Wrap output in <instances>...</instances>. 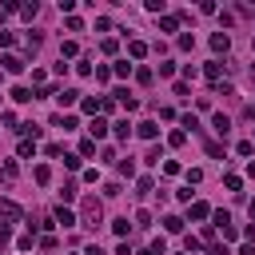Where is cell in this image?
Returning <instances> with one entry per match:
<instances>
[{
    "mask_svg": "<svg viewBox=\"0 0 255 255\" xmlns=\"http://www.w3.org/2000/svg\"><path fill=\"white\" fill-rule=\"evenodd\" d=\"M104 219V207H100V199L96 195H88L84 203H80V223H88V227H96Z\"/></svg>",
    "mask_w": 255,
    "mask_h": 255,
    "instance_id": "cell-1",
    "label": "cell"
},
{
    "mask_svg": "<svg viewBox=\"0 0 255 255\" xmlns=\"http://www.w3.org/2000/svg\"><path fill=\"white\" fill-rule=\"evenodd\" d=\"M24 211H20V203H12V199H0V223H16Z\"/></svg>",
    "mask_w": 255,
    "mask_h": 255,
    "instance_id": "cell-2",
    "label": "cell"
},
{
    "mask_svg": "<svg viewBox=\"0 0 255 255\" xmlns=\"http://www.w3.org/2000/svg\"><path fill=\"white\" fill-rule=\"evenodd\" d=\"M0 64H4V72H12V76H20V72H24V60H20V56H12V52H8Z\"/></svg>",
    "mask_w": 255,
    "mask_h": 255,
    "instance_id": "cell-3",
    "label": "cell"
},
{
    "mask_svg": "<svg viewBox=\"0 0 255 255\" xmlns=\"http://www.w3.org/2000/svg\"><path fill=\"white\" fill-rule=\"evenodd\" d=\"M76 100H80V92H76V88H64V92H56V104H60V108H72Z\"/></svg>",
    "mask_w": 255,
    "mask_h": 255,
    "instance_id": "cell-4",
    "label": "cell"
},
{
    "mask_svg": "<svg viewBox=\"0 0 255 255\" xmlns=\"http://www.w3.org/2000/svg\"><path fill=\"white\" fill-rule=\"evenodd\" d=\"M135 131H139L143 139H155V135H159V124H155V120H143V124H135Z\"/></svg>",
    "mask_w": 255,
    "mask_h": 255,
    "instance_id": "cell-5",
    "label": "cell"
},
{
    "mask_svg": "<svg viewBox=\"0 0 255 255\" xmlns=\"http://www.w3.org/2000/svg\"><path fill=\"white\" fill-rule=\"evenodd\" d=\"M211 48L227 56V48H231V36H227V32H215V36H211Z\"/></svg>",
    "mask_w": 255,
    "mask_h": 255,
    "instance_id": "cell-6",
    "label": "cell"
},
{
    "mask_svg": "<svg viewBox=\"0 0 255 255\" xmlns=\"http://www.w3.org/2000/svg\"><path fill=\"white\" fill-rule=\"evenodd\" d=\"M80 108L96 116V112H104V100H96V96H84V100H80Z\"/></svg>",
    "mask_w": 255,
    "mask_h": 255,
    "instance_id": "cell-7",
    "label": "cell"
},
{
    "mask_svg": "<svg viewBox=\"0 0 255 255\" xmlns=\"http://www.w3.org/2000/svg\"><path fill=\"white\" fill-rule=\"evenodd\" d=\"M88 131H92V139H104V135H108V124H104V120L96 116V120L88 124Z\"/></svg>",
    "mask_w": 255,
    "mask_h": 255,
    "instance_id": "cell-8",
    "label": "cell"
},
{
    "mask_svg": "<svg viewBox=\"0 0 255 255\" xmlns=\"http://www.w3.org/2000/svg\"><path fill=\"white\" fill-rule=\"evenodd\" d=\"M131 128H135V124H128V120H116V124H112V131H116L120 139H131Z\"/></svg>",
    "mask_w": 255,
    "mask_h": 255,
    "instance_id": "cell-9",
    "label": "cell"
},
{
    "mask_svg": "<svg viewBox=\"0 0 255 255\" xmlns=\"http://www.w3.org/2000/svg\"><path fill=\"white\" fill-rule=\"evenodd\" d=\"M56 223H64V227H76L80 219H76V215H72L68 207H56Z\"/></svg>",
    "mask_w": 255,
    "mask_h": 255,
    "instance_id": "cell-10",
    "label": "cell"
},
{
    "mask_svg": "<svg viewBox=\"0 0 255 255\" xmlns=\"http://www.w3.org/2000/svg\"><path fill=\"white\" fill-rule=\"evenodd\" d=\"M128 52H131V60H143V56H147V44H143V40H131Z\"/></svg>",
    "mask_w": 255,
    "mask_h": 255,
    "instance_id": "cell-11",
    "label": "cell"
},
{
    "mask_svg": "<svg viewBox=\"0 0 255 255\" xmlns=\"http://www.w3.org/2000/svg\"><path fill=\"white\" fill-rule=\"evenodd\" d=\"M223 68H227V64H219V60H211V64H207L203 72H207V80H215V84H219V76H223Z\"/></svg>",
    "mask_w": 255,
    "mask_h": 255,
    "instance_id": "cell-12",
    "label": "cell"
},
{
    "mask_svg": "<svg viewBox=\"0 0 255 255\" xmlns=\"http://www.w3.org/2000/svg\"><path fill=\"white\" fill-rule=\"evenodd\" d=\"M12 100L16 104H28V100H36V92L32 88H12Z\"/></svg>",
    "mask_w": 255,
    "mask_h": 255,
    "instance_id": "cell-13",
    "label": "cell"
},
{
    "mask_svg": "<svg viewBox=\"0 0 255 255\" xmlns=\"http://www.w3.org/2000/svg\"><path fill=\"white\" fill-rule=\"evenodd\" d=\"M211 128H215V131H219V135H227V131H231V120H227V116H223V112H219V116H215V120H211Z\"/></svg>",
    "mask_w": 255,
    "mask_h": 255,
    "instance_id": "cell-14",
    "label": "cell"
},
{
    "mask_svg": "<svg viewBox=\"0 0 255 255\" xmlns=\"http://www.w3.org/2000/svg\"><path fill=\"white\" fill-rule=\"evenodd\" d=\"M52 128H64V131H72V128H76V116H56V120H52Z\"/></svg>",
    "mask_w": 255,
    "mask_h": 255,
    "instance_id": "cell-15",
    "label": "cell"
},
{
    "mask_svg": "<svg viewBox=\"0 0 255 255\" xmlns=\"http://www.w3.org/2000/svg\"><path fill=\"white\" fill-rule=\"evenodd\" d=\"M135 191H139V195H147V191H155V179H151V175H139V183H135Z\"/></svg>",
    "mask_w": 255,
    "mask_h": 255,
    "instance_id": "cell-16",
    "label": "cell"
},
{
    "mask_svg": "<svg viewBox=\"0 0 255 255\" xmlns=\"http://www.w3.org/2000/svg\"><path fill=\"white\" fill-rule=\"evenodd\" d=\"M32 175H36V183H48V179H52V167H48V163H40Z\"/></svg>",
    "mask_w": 255,
    "mask_h": 255,
    "instance_id": "cell-17",
    "label": "cell"
},
{
    "mask_svg": "<svg viewBox=\"0 0 255 255\" xmlns=\"http://www.w3.org/2000/svg\"><path fill=\"white\" fill-rule=\"evenodd\" d=\"M207 215H211L207 203H191V219H207Z\"/></svg>",
    "mask_w": 255,
    "mask_h": 255,
    "instance_id": "cell-18",
    "label": "cell"
},
{
    "mask_svg": "<svg viewBox=\"0 0 255 255\" xmlns=\"http://www.w3.org/2000/svg\"><path fill=\"white\" fill-rule=\"evenodd\" d=\"M163 227L175 235V231H183V219H179V215H167V219H163Z\"/></svg>",
    "mask_w": 255,
    "mask_h": 255,
    "instance_id": "cell-19",
    "label": "cell"
},
{
    "mask_svg": "<svg viewBox=\"0 0 255 255\" xmlns=\"http://www.w3.org/2000/svg\"><path fill=\"white\" fill-rule=\"evenodd\" d=\"M36 12H40V4H36V0H32V4H24V8H20V16H24V20H32V16H36Z\"/></svg>",
    "mask_w": 255,
    "mask_h": 255,
    "instance_id": "cell-20",
    "label": "cell"
},
{
    "mask_svg": "<svg viewBox=\"0 0 255 255\" xmlns=\"http://www.w3.org/2000/svg\"><path fill=\"white\" fill-rule=\"evenodd\" d=\"M159 28H163V32H175V28H179V20H175V16H163V20H159Z\"/></svg>",
    "mask_w": 255,
    "mask_h": 255,
    "instance_id": "cell-21",
    "label": "cell"
},
{
    "mask_svg": "<svg viewBox=\"0 0 255 255\" xmlns=\"http://www.w3.org/2000/svg\"><path fill=\"white\" fill-rule=\"evenodd\" d=\"M20 155H36V139H20Z\"/></svg>",
    "mask_w": 255,
    "mask_h": 255,
    "instance_id": "cell-22",
    "label": "cell"
},
{
    "mask_svg": "<svg viewBox=\"0 0 255 255\" xmlns=\"http://www.w3.org/2000/svg\"><path fill=\"white\" fill-rule=\"evenodd\" d=\"M239 183H243L239 175H223V187H227V191H239Z\"/></svg>",
    "mask_w": 255,
    "mask_h": 255,
    "instance_id": "cell-23",
    "label": "cell"
},
{
    "mask_svg": "<svg viewBox=\"0 0 255 255\" xmlns=\"http://www.w3.org/2000/svg\"><path fill=\"white\" fill-rule=\"evenodd\" d=\"M112 231H116V235H128V231H131V223H128V219H116V223H112Z\"/></svg>",
    "mask_w": 255,
    "mask_h": 255,
    "instance_id": "cell-24",
    "label": "cell"
},
{
    "mask_svg": "<svg viewBox=\"0 0 255 255\" xmlns=\"http://www.w3.org/2000/svg\"><path fill=\"white\" fill-rule=\"evenodd\" d=\"M68 32H84V20L80 16H68Z\"/></svg>",
    "mask_w": 255,
    "mask_h": 255,
    "instance_id": "cell-25",
    "label": "cell"
},
{
    "mask_svg": "<svg viewBox=\"0 0 255 255\" xmlns=\"http://www.w3.org/2000/svg\"><path fill=\"white\" fill-rule=\"evenodd\" d=\"M64 56H76V44H72V40H64V44H60V60H64Z\"/></svg>",
    "mask_w": 255,
    "mask_h": 255,
    "instance_id": "cell-26",
    "label": "cell"
},
{
    "mask_svg": "<svg viewBox=\"0 0 255 255\" xmlns=\"http://www.w3.org/2000/svg\"><path fill=\"white\" fill-rule=\"evenodd\" d=\"M80 155H96V139H84L80 143Z\"/></svg>",
    "mask_w": 255,
    "mask_h": 255,
    "instance_id": "cell-27",
    "label": "cell"
},
{
    "mask_svg": "<svg viewBox=\"0 0 255 255\" xmlns=\"http://www.w3.org/2000/svg\"><path fill=\"white\" fill-rule=\"evenodd\" d=\"M120 175H135V163L131 159H120Z\"/></svg>",
    "mask_w": 255,
    "mask_h": 255,
    "instance_id": "cell-28",
    "label": "cell"
},
{
    "mask_svg": "<svg viewBox=\"0 0 255 255\" xmlns=\"http://www.w3.org/2000/svg\"><path fill=\"white\" fill-rule=\"evenodd\" d=\"M211 219H215V227H223V223H231V215H227V211H211Z\"/></svg>",
    "mask_w": 255,
    "mask_h": 255,
    "instance_id": "cell-29",
    "label": "cell"
},
{
    "mask_svg": "<svg viewBox=\"0 0 255 255\" xmlns=\"http://www.w3.org/2000/svg\"><path fill=\"white\" fill-rule=\"evenodd\" d=\"M219 231H223V239H227V243H231V239H239V231H235V227H231V223H223V227H219Z\"/></svg>",
    "mask_w": 255,
    "mask_h": 255,
    "instance_id": "cell-30",
    "label": "cell"
},
{
    "mask_svg": "<svg viewBox=\"0 0 255 255\" xmlns=\"http://www.w3.org/2000/svg\"><path fill=\"white\" fill-rule=\"evenodd\" d=\"M12 239V223H0V243H8Z\"/></svg>",
    "mask_w": 255,
    "mask_h": 255,
    "instance_id": "cell-31",
    "label": "cell"
},
{
    "mask_svg": "<svg viewBox=\"0 0 255 255\" xmlns=\"http://www.w3.org/2000/svg\"><path fill=\"white\" fill-rule=\"evenodd\" d=\"M84 255H104V251H100V247H88V251H84Z\"/></svg>",
    "mask_w": 255,
    "mask_h": 255,
    "instance_id": "cell-32",
    "label": "cell"
},
{
    "mask_svg": "<svg viewBox=\"0 0 255 255\" xmlns=\"http://www.w3.org/2000/svg\"><path fill=\"white\" fill-rule=\"evenodd\" d=\"M247 211H251V223H255V199H251V207H247Z\"/></svg>",
    "mask_w": 255,
    "mask_h": 255,
    "instance_id": "cell-33",
    "label": "cell"
},
{
    "mask_svg": "<svg viewBox=\"0 0 255 255\" xmlns=\"http://www.w3.org/2000/svg\"><path fill=\"white\" fill-rule=\"evenodd\" d=\"M139 255H155V251H151V247H147V251H139Z\"/></svg>",
    "mask_w": 255,
    "mask_h": 255,
    "instance_id": "cell-34",
    "label": "cell"
},
{
    "mask_svg": "<svg viewBox=\"0 0 255 255\" xmlns=\"http://www.w3.org/2000/svg\"><path fill=\"white\" fill-rule=\"evenodd\" d=\"M251 44H255V32H251Z\"/></svg>",
    "mask_w": 255,
    "mask_h": 255,
    "instance_id": "cell-35",
    "label": "cell"
}]
</instances>
